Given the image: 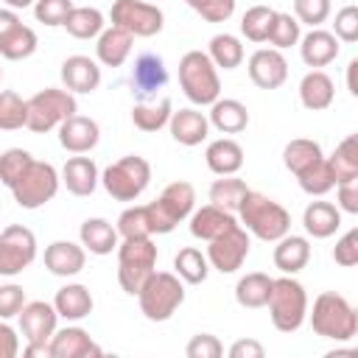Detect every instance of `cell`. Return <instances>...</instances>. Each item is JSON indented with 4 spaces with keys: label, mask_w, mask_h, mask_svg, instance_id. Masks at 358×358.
I'll return each mask as SVG.
<instances>
[{
    "label": "cell",
    "mask_w": 358,
    "mask_h": 358,
    "mask_svg": "<svg viewBox=\"0 0 358 358\" xmlns=\"http://www.w3.org/2000/svg\"><path fill=\"white\" fill-rule=\"evenodd\" d=\"M238 218L246 232H252L255 238H260L266 243L280 241L291 229V213L280 201H274L257 190H246V196L241 199V207H238Z\"/></svg>",
    "instance_id": "obj_1"
},
{
    "label": "cell",
    "mask_w": 358,
    "mask_h": 358,
    "mask_svg": "<svg viewBox=\"0 0 358 358\" xmlns=\"http://www.w3.org/2000/svg\"><path fill=\"white\" fill-rule=\"evenodd\" d=\"M310 316V327L316 336L322 338H333V341H350L358 333V313L355 308L336 291H324L313 299V310Z\"/></svg>",
    "instance_id": "obj_2"
},
{
    "label": "cell",
    "mask_w": 358,
    "mask_h": 358,
    "mask_svg": "<svg viewBox=\"0 0 358 358\" xmlns=\"http://www.w3.org/2000/svg\"><path fill=\"white\" fill-rule=\"evenodd\" d=\"M179 87L185 98L196 106H210L221 98V78L218 67L210 62L204 50H187L179 59Z\"/></svg>",
    "instance_id": "obj_3"
},
{
    "label": "cell",
    "mask_w": 358,
    "mask_h": 358,
    "mask_svg": "<svg viewBox=\"0 0 358 358\" xmlns=\"http://www.w3.org/2000/svg\"><path fill=\"white\" fill-rule=\"evenodd\" d=\"M266 305H268L271 324L280 333H294L308 319V294H305L302 282L294 280V274H282V277L271 280V294H268Z\"/></svg>",
    "instance_id": "obj_4"
},
{
    "label": "cell",
    "mask_w": 358,
    "mask_h": 358,
    "mask_svg": "<svg viewBox=\"0 0 358 358\" xmlns=\"http://www.w3.org/2000/svg\"><path fill=\"white\" fill-rule=\"evenodd\" d=\"M154 271L157 246L151 238H123V243H117V282L126 294L137 296Z\"/></svg>",
    "instance_id": "obj_5"
},
{
    "label": "cell",
    "mask_w": 358,
    "mask_h": 358,
    "mask_svg": "<svg viewBox=\"0 0 358 358\" xmlns=\"http://www.w3.org/2000/svg\"><path fill=\"white\" fill-rule=\"evenodd\" d=\"M196 204V190L190 182H171L165 185V190L157 196V201L145 204L148 207V221H151V232L154 235H168L173 232L190 213Z\"/></svg>",
    "instance_id": "obj_6"
},
{
    "label": "cell",
    "mask_w": 358,
    "mask_h": 358,
    "mask_svg": "<svg viewBox=\"0 0 358 358\" xmlns=\"http://www.w3.org/2000/svg\"><path fill=\"white\" fill-rule=\"evenodd\" d=\"M140 310L148 322H168L185 302V285L171 271H154L137 294Z\"/></svg>",
    "instance_id": "obj_7"
},
{
    "label": "cell",
    "mask_w": 358,
    "mask_h": 358,
    "mask_svg": "<svg viewBox=\"0 0 358 358\" xmlns=\"http://www.w3.org/2000/svg\"><path fill=\"white\" fill-rule=\"evenodd\" d=\"M28 120L25 126L34 131V134H45L50 129H59L62 120H67L70 115L78 112V103H76V95L70 90H59V87H45L39 92H34L28 101Z\"/></svg>",
    "instance_id": "obj_8"
},
{
    "label": "cell",
    "mask_w": 358,
    "mask_h": 358,
    "mask_svg": "<svg viewBox=\"0 0 358 358\" xmlns=\"http://www.w3.org/2000/svg\"><path fill=\"white\" fill-rule=\"evenodd\" d=\"M101 182L106 187V193L117 201H134L145 193L148 182H151V165L145 157H137V154H129V157H120L117 162H112L103 173H101Z\"/></svg>",
    "instance_id": "obj_9"
},
{
    "label": "cell",
    "mask_w": 358,
    "mask_h": 358,
    "mask_svg": "<svg viewBox=\"0 0 358 358\" xmlns=\"http://www.w3.org/2000/svg\"><path fill=\"white\" fill-rule=\"evenodd\" d=\"M59 173L50 162H39L34 159L22 173L20 179L11 185V193H14V201L22 207V210H36L42 204H48L56 193H59Z\"/></svg>",
    "instance_id": "obj_10"
},
{
    "label": "cell",
    "mask_w": 358,
    "mask_h": 358,
    "mask_svg": "<svg viewBox=\"0 0 358 358\" xmlns=\"http://www.w3.org/2000/svg\"><path fill=\"white\" fill-rule=\"evenodd\" d=\"M36 260V235L22 227L11 224L0 232V277H14L25 271Z\"/></svg>",
    "instance_id": "obj_11"
},
{
    "label": "cell",
    "mask_w": 358,
    "mask_h": 358,
    "mask_svg": "<svg viewBox=\"0 0 358 358\" xmlns=\"http://www.w3.org/2000/svg\"><path fill=\"white\" fill-rule=\"evenodd\" d=\"M109 20H112V25L129 31L131 36H154L165 25L162 11L145 0H115Z\"/></svg>",
    "instance_id": "obj_12"
},
{
    "label": "cell",
    "mask_w": 358,
    "mask_h": 358,
    "mask_svg": "<svg viewBox=\"0 0 358 358\" xmlns=\"http://www.w3.org/2000/svg\"><path fill=\"white\" fill-rule=\"evenodd\" d=\"M207 243H210L207 246V263H210V268H215L221 274L238 271L243 266V260L249 257V246H252L249 232L241 224H235L232 229H227L224 235H218Z\"/></svg>",
    "instance_id": "obj_13"
},
{
    "label": "cell",
    "mask_w": 358,
    "mask_h": 358,
    "mask_svg": "<svg viewBox=\"0 0 358 358\" xmlns=\"http://www.w3.org/2000/svg\"><path fill=\"white\" fill-rule=\"evenodd\" d=\"M17 316H20V333L25 344H50V336L56 333V322H59V313L53 305L42 299L25 302Z\"/></svg>",
    "instance_id": "obj_14"
},
{
    "label": "cell",
    "mask_w": 358,
    "mask_h": 358,
    "mask_svg": "<svg viewBox=\"0 0 358 358\" xmlns=\"http://www.w3.org/2000/svg\"><path fill=\"white\" fill-rule=\"evenodd\" d=\"M246 70H249L252 84L260 87V90H277L288 78V62H285L282 50H277V48H260V50H255L249 56Z\"/></svg>",
    "instance_id": "obj_15"
},
{
    "label": "cell",
    "mask_w": 358,
    "mask_h": 358,
    "mask_svg": "<svg viewBox=\"0 0 358 358\" xmlns=\"http://www.w3.org/2000/svg\"><path fill=\"white\" fill-rule=\"evenodd\" d=\"M62 84H64V90H70L73 95H76V92H78V95L95 92L98 84H101V67H98V62L90 59V56H81V53L67 56V59L62 62Z\"/></svg>",
    "instance_id": "obj_16"
},
{
    "label": "cell",
    "mask_w": 358,
    "mask_h": 358,
    "mask_svg": "<svg viewBox=\"0 0 358 358\" xmlns=\"http://www.w3.org/2000/svg\"><path fill=\"white\" fill-rule=\"evenodd\" d=\"M98 140H101V129L92 117L70 115L67 120L59 123V143L70 154H87L98 145Z\"/></svg>",
    "instance_id": "obj_17"
},
{
    "label": "cell",
    "mask_w": 358,
    "mask_h": 358,
    "mask_svg": "<svg viewBox=\"0 0 358 358\" xmlns=\"http://www.w3.org/2000/svg\"><path fill=\"white\" fill-rule=\"evenodd\" d=\"M103 350L90 338L84 327H62L50 336V358H90L101 355Z\"/></svg>",
    "instance_id": "obj_18"
},
{
    "label": "cell",
    "mask_w": 358,
    "mask_h": 358,
    "mask_svg": "<svg viewBox=\"0 0 358 358\" xmlns=\"http://www.w3.org/2000/svg\"><path fill=\"white\" fill-rule=\"evenodd\" d=\"M87 263V249L73 241H53L45 249V268L56 277H76Z\"/></svg>",
    "instance_id": "obj_19"
},
{
    "label": "cell",
    "mask_w": 358,
    "mask_h": 358,
    "mask_svg": "<svg viewBox=\"0 0 358 358\" xmlns=\"http://www.w3.org/2000/svg\"><path fill=\"white\" fill-rule=\"evenodd\" d=\"M299 56L308 67H327L338 56V39L330 31L310 28L305 36H299Z\"/></svg>",
    "instance_id": "obj_20"
},
{
    "label": "cell",
    "mask_w": 358,
    "mask_h": 358,
    "mask_svg": "<svg viewBox=\"0 0 358 358\" xmlns=\"http://www.w3.org/2000/svg\"><path fill=\"white\" fill-rule=\"evenodd\" d=\"M171 137L179 143V145H199L207 140L210 134V120L204 112L199 109H179V112H171Z\"/></svg>",
    "instance_id": "obj_21"
},
{
    "label": "cell",
    "mask_w": 358,
    "mask_h": 358,
    "mask_svg": "<svg viewBox=\"0 0 358 358\" xmlns=\"http://www.w3.org/2000/svg\"><path fill=\"white\" fill-rule=\"evenodd\" d=\"M235 224H238L235 213L221 210L215 204H204L201 210L190 213V235L199 241H213V238L224 235L227 229H232Z\"/></svg>",
    "instance_id": "obj_22"
},
{
    "label": "cell",
    "mask_w": 358,
    "mask_h": 358,
    "mask_svg": "<svg viewBox=\"0 0 358 358\" xmlns=\"http://www.w3.org/2000/svg\"><path fill=\"white\" fill-rule=\"evenodd\" d=\"M168 81V70L162 64V59L157 53H140L134 59V67H131V87L140 98L145 95H154L157 90H162Z\"/></svg>",
    "instance_id": "obj_23"
},
{
    "label": "cell",
    "mask_w": 358,
    "mask_h": 358,
    "mask_svg": "<svg viewBox=\"0 0 358 358\" xmlns=\"http://www.w3.org/2000/svg\"><path fill=\"white\" fill-rule=\"evenodd\" d=\"M131 42L134 36L117 25H109L98 34V45H95V56L103 67H120L129 53H131Z\"/></svg>",
    "instance_id": "obj_24"
},
{
    "label": "cell",
    "mask_w": 358,
    "mask_h": 358,
    "mask_svg": "<svg viewBox=\"0 0 358 358\" xmlns=\"http://www.w3.org/2000/svg\"><path fill=\"white\" fill-rule=\"evenodd\" d=\"M333 98H336V84H333V78L324 70H310V73L302 76V81H299V101H302L305 109L322 112V109H327L333 103Z\"/></svg>",
    "instance_id": "obj_25"
},
{
    "label": "cell",
    "mask_w": 358,
    "mask_h": 358,
    "mask_svg": "<svg viewBox=\"0 0 358 358\" xmlns=\"http://www.w3.org/2000/svg\"><path fill=\"white\" fill-rule=\"evenodd\" d=\"M64 187L73 193V196H92V190L98 187V168L90 157H70L62 168V176Z\"/></svg>",
    "instance_id": "obj_26"
},
{
    "label": "cell",
    "mask_w": 358,
    "mask_h": 358,
    "mask_svg": "<svg viewBox=\"0 0 358 358\" xmlns=\"http://www.w3.org/2000/svg\"><path fill=\"white\" fill-rule=\"evenodd\" d=\"M92 305H95V302H92V294H90V288L81 285V282H70V285L59 288L56 296H53L56 313H59L62 319H67V322H78V319L90 316V313H92Z\"/></svg>",
    "instance_id": "obj_27"
},
{
    "label": "cell",
    "mask_w": 358,
    "mask_h": 358,
    "mask_svg": "<svg viewBox=\"0 0 358 358\" xmlns=\"http://www.w3.org/2000/svg\"><path fill=\"white\" fill-rule=\"evenodd\" d=\"M274 266L282 274H296L308 266L310 260V243L302 235H282L280 241H274Z\"/></svg>",
    "instance_id": "obj_28"
},
{
    "label": "cell",
    "mask_w": 358,
    "mask_h": 358,
    "mask_svg": "<svg viewBox=\"0 0 358 358\" xmlns=\"http://www.w3.org/2000/svg\"><path fill=\"white\" fill-rule=\"evenodd\" d=\"M302 227L310 238H330L341 227V210L330 201H310L302 213Z\"/></svg>",
    "instance_id": "obj_29"
},
{
    "label": "cell",
    "mask_w": 358,
    "mask_h": 358,
    "mask_svg": "<svg viewBox=\"0 0 358 358\" xmlns=\"http://www.w3.org/2000/svg\"><path fill=\"white\" fill-rule=\"evenodd\" d=\"M210 126H215L221 134H238L249 126V112L235 98H218L210 103Z\"/></svg>",
    "instance_id": "obj_30"
},
{
    "label": "cell",
    "mask_w": 358,
    "mask_h": 358,
    "mask_svg": "<svg viewBox=\"0 0 358 358\" xmlns=\"http://www.w3.org/2000/svg\"><path fill=\"white\" fill-rule=\"evenodd\" d=\"M204 159H207V168L218 176H232L241 171L243 165V148L229 140V137H221V140H213L204 151Z\"/></svg>",
    "instance_id": "obj_31"
},
{
    "label": "cell",
    "mask_w": 358,
    "mask_h": 358,
    "mask_svg": "<svg viewBox=\"0 0 358 358\" xmlns=\"http://www.w3.org/2000/svg\"><path fill=\"white\" fill-rule=\"evenodd\" d=\"M324 159H327V168H330V176L336 185L358 179V134H347L336 145V151Z\"/></svg>",
    "instance_id": "obj_32"
},
{
    "label": "cell",
    "mask_w": 358,
    "mask_h": 358,
    "mask_svg": "<svg viewBox=\"0 0 358 358\" xmlns=\"http://www.w3.org/2000/svg\"><path fill=\"white\" fill-rule=\"evenodd\" d=\"M81 235V246L90 255H112L117 249V229L106 221V218H87L78 229Z\"/></svg>",
    "instance_id": "obj_33"
},
{
    "label": "cell",
    "mask_w": 358,
    "mask_h": 358,
    "mask_svg": "<svg viewBox=\"0 0 358 358\" xmlns=\"http://www.w3.org/2000/svg\"><path fill=\"white\" fill-rule=\"evenodd\" d=\"M271 294V277L263 271H249L235 285V299L241 308H263Z\"/></svg>",
    "instance_id": "obj_34"
},
{
    "label": "cell",
    "mask_w": 358,
    "mask_h": 358,
    "mask_svg": "<svg viewBox=\"0 0 358 358\" xmlns=\"http://www.w3.org/2000/svg\"><path fill=\"white\" fill-rule=\"evenodd\" d=\"M103 25H106L103 22V14L98 8H92V6H73L70 14H67V20H64L67 34L76 36V39H92V36H98L103 31Z\"/></svg>",
    "instance_id": "obj_35"
},
{
    "label": "cell",
    "mask_w": 358,
    "mask_h": 358,
    "mask_svg": "<svg viewBox=\"0 0 358 358\" xmlns=\"http://www.w3.org/2000/svg\"><path fill=\"white\" fill-rule=\"evenodd\" d=\"M324 154H322V145L316 143V140H308V137H296V140H291L285 148H282V162H285V168L294 173V176H299L305 168H310L313 162H319Z\"/></svg>",
    "instance_id": "obj_36"
},
{
    "label": "cell",
    "mask_w": 358,
    "mask_h": 358,
    "mask_svg": "<svg viewBox=\"0 0 358 358\" xmlns=\"http://www.w3.org/2000/svg\"><path fill=\"white\" fill-rule=\"evenodd\" d=\"M173 268H176V277L182 282H190V285H199L207 280L210 274V263H207V255H201L196 246H185L176 252L173 257Z\"/></svg>",
    "instance_id": "obj_37"
},
{
    "label": "cell",
    "mask_w": 358,
    "mask_h": 358,
    "mask_svg": "<svg viewBox=\"0 0 358 358\" xmlns=\"http://www.w3.org/2000/svg\"><path fill=\"white\" fill-rule=\"evenodd\" d=\"M36 45H39V39H36L34 28H28V25L20 22V25L11 28L6 36H0V56L8 59V62H20V59L34 56Z\"/></svg>",
    "instance_id": "obj_38"
},
{
    "label": "cell",
    "mask_w": 358,
    "mask_h": 358,
    "mask_svg": "<svg viewBox=\"0 0 358 358\" xmlns=\"http://www.w3.org/2000/svg\"><path fill=\"white\" fill-rule=\"evenodd\" d=\"M173 112L171 98H159L154 103H134L131 106V120L140 131H159L162 126H168Z\"/></svg>",
    "instance_id": "obj_39"
},
{
    "label": "cell",
    "mask_w": 358,
    "mask_h": 358,
    "mask_svg": "<svg viewBox=\"0 0 358 358\" xmlns=\"http://www.w3.org/2000/svg\"><path fill=\"white\" fill-rule=\"evenodd\" d=\"M207 56H210V62H213L215 67L235 70V67H241V62H243V45H241V39L232 36V34H215V36L210 39Z\"/></svg>",
    "instance_id": "obj_40"
},
{
    "label": "cell",
    "mask_w": 358,
    "mask_h": 358,
    "mask_svg": "<svg viewBox=\"0 0 358 358\" xmlns=\"http://www.w3.org/2000/svg\"><path fill=\"white\" fill-rule=\"evenodd\" d=\"M246 190H249L246 182L235 179V173L232 176H221V179H215L210 185V204H215L221 210H229V213H238L241 199L246 196Z\"/></svg>",
    "instance_id": "obj_41"
},
{
    "label": "cell",
    "mask_w": 358,
    "mask_h": 358,
    "mask_svg": "<svg viewBox=\"0 0 358 358\" xmlns=\"http://www.w3.org/2000/svg\"><path fill=\"white\" fill-rule=\"evenodd\" d=\"M274 17L277 11L268 8V6H252L246 8L243 20H241V34L249 39V42H266L268 34H271V25H274Z\"/></svg>",
    "instance_id": "obj_42"
},
{
    "label": "cell",
    "mask_w": 358,
    "mask_h": 358,
    "mask_svg": "<svg viewBox=\"0 0 358 358\" xmlns=\"http://www.w3.org/2000/svg\"><path fill=\"white\" fill-rule=\"evenodd\" d=\"M117 235L120 238H151V221H148V207L145 204H134L126 207L117 218Z\"/></svg>",
    "instance_id": "obj_43"
},
{
    "label": "cell",
    "mask_w": 358,
    "mask_h": 358,
    "mask_svg": "<svg viewBox=\"0 0 358 358\" xmlns=\"http://www.w3.org/2000/svg\"><path fill=\"white\" fill-rule=\"evenodd\" d=\"M28 120V106L14 90L0 92V129L3 131H17Z\"/></svg>",
    "instance_id": "obj_44"
},
{
    "label": "cell",
    "mask_w": 358,
    "mask_h": 358,
    "mask_svg": "<svg viewBox=\"0 0 358 358\" xmlns=\"http://www.w3.org/2000/svg\"><path fill=\"white\" fill-rule=\"evenodd\" d=\"M296 179H299V187H302L308 196H324L327 190L336 187V182H333V176H330V168H327V159H324V157H322L319 162H313L310 168H305Z\"/></svg>",
    "instance_id": "obj_45"
},
{
    "label": "cell",
    "mask_w": 358,
    "mask_h": 358,
    "mask_svg": "<svg viewBox=\"0 0 358 358\" xmlns=\"http://www.w3.org/2000/svg\"><path fill=\"white\" fill-rule=\"evenodd\" d=\"M299 36H302V34H299V22H296V17H294V14H285V11H277L274 25H271V34H268L266 42H271L277 50H285V48L296 45Z\"/></svg>",
    "instance_id": "obj_46"
},
{
    "label": "cell",
    "mask_w": 358,
    "mask_h": 358,
    "mask_svg": "<svg viewBox=\"0 0 358 358\" xmlns=\"http://www.w3.org/2000/svg\"><path fill=\"white\" fill-rule=\"evenodd\" d=\"M31 162H34V157L25 148H8V151H3L0 154V182L6 187H11Z\"/></svg>",
    "instance_id": "obj_47"
},
{
    "label": "cell",
    "mask_w": 358,
    "mask_h": 358,
    "mask_svg": "<svg viewBox=\"0 0 358 358\" xmlns=\"http://www.w3.org/2000/svg\"><path fill=\"white\" fill-rule=\"evenodd\" d=\"M294 17L299 25L319 28L330 17V0H294Z\"/></svg>",
    "instance_id": "obj_48"
},
{
    "label": "cell",
    "mask_w": 358,
    "mask_h": 358,
    "mask_svg": "<svg viewBox=\"0 0 358 358\" xmlns=\"http://www.w3.org/2000/svg\"><path fill=\"white\" fill-rule=\"evenodd\" d=\"M73 8V0H36L34 3V17L42 22V25H64L67 14Z\"/></svg>",
    "instance_id": "obj_49"
},
{
    "label": "cell",
    "mask_w": 358,
    "mask_h": 358,
    "mask_svg": "<svg viewBox=\"0 0 358 358\" xmlns=\"http://www.w3.org/2000/svg\"><path fill=\"white\" fill-rule=\"evenodd\" d=\"M187 6L207 22H227L235 14V0H187Z\"/></svg>",
    "instance_id": "obj_50"
},
{
    "label": "cell",
    "mask_w": 358,
    "mask_h": 358,
    "mask_svg": "<svg viewBox=\"0 0 358 358\" xmlns=\"http://www.w3.org/2000/svg\"><path fill=\"white\" fill-rule=\"evenodd\" d=\"M333 36H336L338 42H355V39H358V8H355V6H344V8L336 14Z\"/></svg>",
    "instance_id": "obj_51"
},
{
    "label": "cell",
    "mask_w": 358,
    "mask_h": 358,
    "mask_svg": "<svg viewBox=\"0 0 358 358\" xmlns=\"http://www.w3.org/2000/svg\"><path fill=\"white\" fill-rule=\"evenodd\" d=\"M185 352H187V358H221L224 347L213 333H199L187 341Z\"/></svg>",
    "instance_id": "obj_52"
},
{
    "label": "cell",
    "mask_w": 358,
    "mask_h": 358,
    "mask_svg": "<svg viewBox=\"0 0 358 358\" xmlns=\"http://www.w3.org/2000/svg\"><path fill=\"white\" fill-rule=\"evenodd\" d=\"M22 305H25V291H22V285H17V282L0 285V319L17 316V313L22 310Z\"/></svg>",
    "instance_id": "obj_53"
},
{
    "label": "cell",
    "mask_w": 358,
    "mask_h": 358,
    "mask_svg": "<svg viewBox=\"0 0 358 358\" xmlns=\"http://www.w3.org/2000/svg\"><path fill=\"white\" fill-rule=\"evenodd\" d=\"M333 260L344 268H352L358 263V229H350L338 238V243L333 249Z\"/></svg>",
    "instance_id": "obj_54"
},
{
    "label": "cell",
    "mask_w": 358,
    "mask_h": 358,
    "mask_svg": "<svg viewBox=\"0 0 358 358\" xmlns=\"http://www.w3.org/2000/svg\"><path fill=\"white\" fill-rule=\"evenodd\" d=\"M336 193H338V210L355 215L358 213V179L344 182V185H336Z\"/></svg>",
    "instance_id": "obj_55"
},
{
    "label": "cell",
    "mask_w": 358,
    "mask_h": 358,
    "mask_svg": "<svg viewBox=\"0 0 358 358\" xmlns=\"http://www.w3.org/2000/svg\"><path fill=\"white\" fill-rule=\"evenodd\" d=\"M17 352H20L17 330L11 324H6V319H0V358H14Z\"/></svg>",
    "instance_id": "obj_56"
},
{
    "label": "cell",
    "mask_w": 358,
    "mask_h": 358,
    "mask_svg": "<svg viewBox=\"0 0 358 358\" xmlns=\"http://www.w3.org/2000/svg\"><path fill=\"white\" fill-rule=\"evenodd\" d=\"M263 344L260 341H255V338H241V341H235L232 347H229V355L232 358H263Z\"/></svg>",
    "instance_id": "obj_57"
},
{
    "label": "cell",
    "mask_w": 358,
    "mask_h": 358,
    "mask_svg": "<svg viewBox=\"0 0 358 358\" xmlns=\"http://www.w3.org/2000/svg\"><path fill=\"white\" fill-rule=\"evenodd\" d=\"M22 20L17 17V11L14 8H0V36H6L11 28H17Z\"/></svg>",
    "instance_id": "obj_58"
},
{
    "label": "cell",
    "mask_w": 358,
    "mask_h": 358,
    "mask_svg": "<svg viewBox=\"0 0 358 358\" xmlns=\"http://www.w3.org/2000/svg\"><path fill=\"white\" fill-rule=\"evenodd\" d=\"M355 70H358V59H352V62L347 64V90H350V95H358V84H355Z\"/></svg>",
    "instance_id": "obj_59"
},
{
    "label": "cell",
    "mask_w": 358,
    "mask_h": 358,
    "mask_svg": "<svg viewBox=\"0 0 358 358\" xmlns=\"http://www.w3.org/2000/svg\"><path fill=\"white\" fill-rule=\"evenodd\" d=\"M3 3H6L8 8H14V11H17V8H28V6H34L36 0H3Z\"/></svg>",
    "instance_id": "obj_60"
},
{
    "label": "cell",
    "mask_w": 358,
    "mask_h": 358,
    "mask_svg": "<svg viewBox=\"0 0 358 358\" xmlns=\"http://www.w3.org/2000/svg\"><path fill=\"white\" fill-rule=\"evenodd\" d=\"M0 78H3V67H0Z\"/></svg>",
    "instance_id": "obj_61"
}]
</instances>
